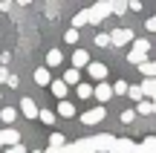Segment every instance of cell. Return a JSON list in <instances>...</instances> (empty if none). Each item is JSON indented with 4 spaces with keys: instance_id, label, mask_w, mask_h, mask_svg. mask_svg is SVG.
I'll use <instances>...</instances> for the list:
<instances>
[{
    "instance_id": "38",
    "label": "cell",
    "mask_w": 156,
    "mask_h": 153,
    "mask_svg": "<svg viewBox=\"0 0 156 153\" xmlns=\"http://www.w3.org/2000/svg\"><path fill=\"white\" fill-rule=\"evenodd\" d=\"M17 3H20V6H26V3H32V0H17Z\"/></svg>"
},
{
    "instance_id": "7",
    "label": "cell",
    "mask_w": 156,
    "mask_h": 153,
    "mask_svg": "<svg viewBox=\"0 0 156 153\" xmlns=\"http://www.w3.org/2000/svg\"><path fill=\"white\" fill-rule=\"evenodd\" d=\"M0 142L9 144V148L12 144H20V133H17L15 127H6V130H0Z\"/></svg>"
},
{
    "instance_id": "8",
    "label": "cell",
    "mask_w": 156,
    "mask_h": 153,
    "mask_svg": "<svg viewBox=\"0 0 156 153\" xmlns=\"http://www.w3.org/2000/svg\"><path fill=\"white\" fill-rule=\"evenodd\" d=\"M133 148H136V142H130V139H116L110 153H133Z\"/></svg>"
},
{
    "instance_id": "19",
    "label": "cell",
    "mask_w": 156,
    "mask_h": 153,
    "mask_svg": "<svg viewBox=\"0 0 156 153\" xmlns=\"http://www.w3.org/2000/svg\"><path fill=\"white\" fill-rule=\"evenodd\" d=\"M61 61H64L61 49H49V52H46V67H58Z\"/></svg>"
},
{
    "instance_id": "12",
    "label": "cell",
    "mask_w": 156,
    "mask_h": 153,
    "mask_svg": "<svg viewBox=\"0 0 156 153\" xmlns=\"http://www.w3.org/2000/svg\"><path fill=\"white\" fill-rule=\"evenodd\" d=\"M133 153H156V136H147L142 144H136Z\"/></svg>"
},
{
    "instance_id": "3",
    "label": "cell",
    "mask_w": 156,
    "mask_h": 153,
    "mask_svg": "<svg viewBox=\"0 0 156 153\" xmlns=\"http://www.w3.org/2000/svg\"><path fill=\"white\" fill-rule=\"evenodd\" d=\"M130 40H133V29H127V26L110 32V46H124V43H130Z\"/></svg>"
},
{
    "instance_id": "22",
    "label": "cell",
    "mask_w": 156,
    "mask_h": 153,
    "mask_svg": "<svg viewBox=\"0 0 156 153\" xmlns=\"http://www.w3.org/2000/svg\"><path fill=\"white\" fill-rule=\"evenodd\" d=\"M0 119H3V124H12V121L17 119V110L15 107H3L0 110Z\"/></svg>"
},
{
    "instance_id": "10",
    "label": "cell",
    "mask_w": 156,
    "mask_h": 153,
    "mask_svg": "<svg viewBox=\"0 0 156 153\" xmlns=\"http://www.w3.org/2000/svg\"><path fill=\"white\" fill-rule=\"evenodd\" d=\"M20 113L26 116V119H38V104H35L32 98H23L20 101Z\"/></svg>"
},
{
    "instance_id": "14",
    "label": "cell",
    "mask_w": 156,
    "mask_h": 153,
    "mask_svg": "<svg viewBox=\"0 0 156 153\" xmlns=\"http://www.w3.org/2000/svg\"><path fill=\"white\" fill-rule=\"evenodd\" d=\"M49 81H52V75H49V69H46V67L35 69V84H38V87H49Z\"/></svg>"
},
{
    "instance_id": "33",
    "label": "cell",
    "mask_w": 156,
    "mask_h": 153,
    "mask_svg": "<svg viewBox=\"0 0 156 153\" xmlns=\"http://www.w3.org/2000/svg\"><path fill=\"white\" fill-rule=\"evenodd\" d=\"M6 153H26V148H23V144H12Z\"/></svg>"
},
{
    "instance_id": "37",
    "label": "cell",
    "mask_w": 156,
    "mask_h": 153,
    "mask_svg": "<svg viewBox=\"0 0 156 153\" xmlns=\"http://www.w3.org/2000/svg\"><path fill=\"white\" fill-rule=\"evenodd\" d=\"M44 153H61V148H46Z\"/></svg>"
},
{
    "instance_id": "23",
    "label": "cell",
    "mask_w": 156,
    "mask_h": 153,
    "mask_svg": "<svg viewBox=\"0 0 156 153\" xmlns=\"http://www.w3.org/2000/svg\"><path fill=\"white\" fill-rule=\"evenodd\" d=\"M110 12H116V15H127V0H110Z\"/></svg>"
},
{
    "instance_id": "24",
    "label": "cell",
    "mask_w": 156,
    "mask_h": 153,
    "mask_svg": "<svg viewBox=\"0 0 156 153\" xmlns=\"http://www.w3.org/2000/svg\"><path fill=\"white\" fill-rule=\"evenodd\" d=\"M38 119L44 121V124H55V113H52V110H38Z\"/></svg>"
},
{
    "instance_id": "2",
    "label": "cell",
    "mask_w": 156,
    "mask_h": 153,
    "mask_svg": "<svg viewBox=\"0 0 156 153\" xmlns=\"http://www.w3.org/2000/svg\"><path fill=\"white\" fill-rule=\"evenodd\" d=\"M107 15H113V12H110V0H98V3H95L93 9H87V23L98 26V23L104 20Z\"/></svg>"
},
{
    "instance_id": "4",
    "label": "cell",
    "mask_w": 156,
    "mask_h": 153,
    "mask_svg": "<svg viewBox=\"0 0 156 153\" xmlns=\"http://www.w3.org/2000/svg\"><path fill=\"white\" fill-rule=\"evenodd\" d=\"M113 142H116V136H110V133H101V136H93V148H95V153H110Z\"/></svg>"
},
{
    "instance_id": "16",
    "label": "cell",
    "mask_w": 156,
    "mask_h": 153,
    "mask_svg": "<svg viewBox=\"0 0 156 153\" xmlns=\"http://www.w3.org/2000/svg\"><path fill=\"white\" fill-rule=\"evenodd\" d=\"M87 64H90V55H87L84 49H75V52H73V67L81 69V67H87Z\"/></svg>"
},
{
    "instance_id": "13",
    "label": "cell",
    "mask_w": 156,
    "mask_h": 153,
    "mask_svg": "<svg viewBox=\"0 0 156 153\" xmlns=\"http://www.w3.org/2000/svg\"><path fill=\"white\" fill-rule=\"evenodd\" d=\"M139 90H142V96H145V98H156V78H145Z\"/></svg>"
},
{
    "instance_id": "36",
    "label": "cell",
    "mask_w": 156,
    "mask_h": 153,
    "mask_svg": "<svg viewBox=\"0 0 156 153\" xmlns=\"http://www.w3.org/2000/svg\"><path fill=\"white\" fill-rule=\"evenodd\" d=\"M147 32H156V17H147Z\"/></svg>"
},
{
    "instance_id": "41",
    "label": "cell",
    "mask_w": 156,
    "mask_h": 153,
    "mask_svg": "<svg viewBox=\"0 0 156 153\" xmlns=\"http://www.w3.org/2000/svg\"><path fill=\"white\" fill-rule=\"evenodd\" d=\"M153 101H156V98H153Z\"/></svg>"
},
{
    "instance_id": "18",
    "label": "cell",
    "mask_w": 156,
    "mask_h": 153,
    "mask_svg": "<svg viewBox=\"0 0 156 153\" xmlns=\"http://www.w3.org/2000/svg\"><path fill=\"white\" fill-rule=\"evenodd\" d=\"M61 81H64L67 87H69V84H78V81H81V72H78L75 67H69L67 72H64V78H61Z\"/></svg>"
},
{
    "instance_id": "11",
    "label": "cell",
    "mask_w": 156,
    "mask_h": 153,
    "mask_svg": "<svg viewBox=\"0 0 156 153\" xmlns=\"http://www.w3.org/2000/svg\"><path fill=\"white\" fill-rule=\"evenodd\" d=\"M87 72H90V78H95V81L107 78V67L104 64H87Z\"/></svg>"
},
{
    "instance_id": "21",
    "label": "cell",
    "mask_w": 156,
    "mask_h": 153,
    "mask_svg": "<svg viewBox=\"0 0 156 153\" xmlns=\"http://www.w3.org/2000/svg\"><path fill=\"white\" fill-rule=\"evenodd\" d=\"M49 87H52V96H55V98L67 96V84H64V81H49Z\"/></svg>"
},
{
    "instance_id": "25",
    "label": "cell",
    "mask_w": 156,
    "mask_h": 153,
    "mask_svg": "<svg viewBox=\"0 0 156 153\" xmlns=\"http://www.w3.org/2000/svg\"><path fill=\"white\" fill-rule=\"evenodd\" d=\"M64 144H67V139H64L61 133H52L49 136V148H64Z\"/></svg>"
},
{
    "instance_id": "15",
    "label": "cell",
    "mask_w": 156,
    "mask_h": 153,
    "mask_svg": "<svg viewBox=\"0 0 156 153\" xmlns=\"http://www.w3.org/2000/svg\"><path fill=\"white\" fill-rule=\"evenodd\" d=\"M58 116H64V119H73V116H75V104H69L67 98H61V101H58Z\"/></svg>"
},
{
    "instance_id": "30",
    "label": "cell",
    "mask_w": 156,
    "mask_h": 153,
    "mask_svg": "<svg viewBox=\"0 0 156 153\" xmlns=\"http://www.w3.org/2000/svg\"><path fill=\"white\" fill-rule=\"evenodd\" d=\"M127 96L133 98V101H142V98H145V96H142V90H139V87H127Z\"/></svg>"
},
{
    "instance_id": "26",
    "label": "cell",
    "mask_w": 156,
    "mask_h": 153,
    "mask_svg": "<svg viewBox=\"0 0 156 153\" xmlns=\"http://www.w3.org/2000/svg\"><path fill=\"white\" fill-rule=\"evenodd\" d=\"M84 23H87V9H84V12H78V15L73 17V29H81Z\"/></svg>"
},
{
    "instance_id": "17",
    "label": "cell",
    "mask_w": 156,
    "mask_h": 153,
    "mask_svg": "<svg viewBox=\"0 0 156 153\" xmlns=\"http://www.w3.org/2000/svg\"><path fill=\"white\" fill-rule=\"evenodd\" d=\"M139 72L145 78H156V61H142L139 64Z\"/></svg>"
},
{
    "instance_id": "40",
    "label": "cell",
    "mask_w": 156,
    "mask_h": 153,
    "mask_svg": "<svg viewBox=\"0 0 156 153\" xmlns=\"http://www.w3.org/2000/svg\"><path fill=\"white\" fill-rule=\"evenodd\" d=\"M0 144H3V142H0Z\"/></svg>"
},
{
    "instance_id": "39",
    "label": "cell",
    "mask_w": 156,
    "mask_h": 153,
    "mask_svg": "<svg viewBox=\"0 0 156 153\" xmlns=\"http://www.w3.org/2000/svg\"><path fill=\"white\" fill-rule=\"evenodd\" d=\"M35 153H41V150H35Z\"/></svg>"
},
{
    "instance_id": "34",
    "label": "cell",
    "mask_w": 156,
    "mask_h": 153,
    "mask_svg": "<svg viewBox=\"0 0 156 153\" xmlns=\"http://www.w3.org/2000/svg\"><path fill=\"white\" fill-rule=\"evenodd\" d=\"M6 84H9V87H12V90H15V87H17V84H20V81H17V75H9V78H6Z\"/></svg>"
},
{
    "instance_id": "27",
    "label": "cell",
    "mask_w": 156,
    "mask_h": 153,
    "mask_svg": "<svg viewBox=\"0 0 156 153\" xmlns=\"http://www.w3.org/2000/svg\"><path fill=\"white\" fill-rule=\"evenodd\" d=\"M64 40H67V43H78V29L69 26L67 32H64Z\"/></svg>"
},
{
    "instance_id": "5",
    "label": "cell",
    "mask_w": 156,
    "mask_h": 153,
    "mask_svg": "<svg viewBox=\"0 0 156 153\" xmlns=\"http://www.w3.org/2000/svg\"><path fill=\"white\" fill-rule=\"evenodd\" d=\"M93 96H95V101H110L113 98V87L107 84V81H98V84H95V90H93Z\"/></svg>"
},
{
    "instance_id": "9",
    "label": "cell",
    "mask_w": 156,
    "mask_h": 153,
    "mask_svg": "<svg viewBox=\"0 0 156 153\" xmlns=\"http://www.w3.org/2000/svg\"><path fill=\"white\" fill-rule=\"evenodd\" d=\"M69 148H73V153H95L93 139H78V142H73Z\"/></svg>"
},
{
    "instance_id": "31",
    "label": "cell",
    "mask_w": 156,
    "mask_h": 153,
    "mask_svg": "<svg viewBox=\"0 0 156 153\" xmlns=\"http://www.w3.org/2000/svg\"><path fill=\"white\" fill-rule=\"evenodd\" d=\"M127 92V84L124 81H116V87H113V96H124Z\"/></svg>"
},
{
    "instance_id": "1",
    "label": "cell",
    "mask_w": 156,
    "mask_h": 153,
    "mask_svg": "<svg viewBox=\"0 0 156 153\" xmlns=\"http://www.w3.org/2000/svg\"><path fill=\"white\" fill-rule=\"evenodd\" d=\"M130 43H133V49L127 52V61L139 67L142 61H147V52H151V40H145V38H139V40H136V38H133Z\"/></svg>"
},
{
    "instance_id": "35",
    "label": "cell",
    "mask_w": 156,
    "mask_h": 153,
    "mask_svg": "<svg viewBox=\"0 0 156 153\" xmlns=\"http://www.w3.org/2000/svg\"><path fill=\"white\" fill-rule=\"evenodd\" d=\"M6 78H9V69H6V67H0V84H6Z\"/></svg>"
},
{
    "instance_id": "32",
    "label": "cell",
    "mask_w": 156,
    "mask_h": 153,
    "mask_svg": "<svg viewBox=\"0 0 156 153\" xmlns=\"http://www.w3.org/2000/svg\"><path fill=\"white\" fill-rule=\"evenodd\" d=\"M133 119H136V110H124V113H122V121H124V124H130Z\"/></svg>"
},
{
    "instance_id": "20",
    "label": "cell",
    "mask_w": 156,
    "mask_h": 153,
    "mask_svg": "<svg viewBox=\"0 0 156 153\" xmlns=\"http://www.w3.org/2000/svg\"><path fill=\"white\" fill-rule=\"evenodd\" d=\"M136 113H139V116H151L153 113V101H151V98H142V101L136 104Z\"/></svg>"
},
{
    "instance_id": "28",
    "label": "cell",
    "mask_w": 156,
    "mask_h": 153,
    "mask_svg": "<svg viewBox=\"0 0 156 153\" xmlns=\"http://www.w3.org/2000/svg\"><path fill=\"white\" fill-rule=\"evenodd\" d=\"M95 46H110V32H101V35H95Z\"/></svg>"
},
{
    "instance_id": "29",
    "label": "cell",
    "mask_w": 156,
    "mask_h": 153,
    "mask_svg": "<svg viewBox=\"0 0 156 153\" xmlns=\"http://www.w3.org/2000/svg\"><path fill=\"white\" fill-rule=\"evenodd\" d=\"M93 96V87L90 84H78V98H90Z\"/></svg>"
},
{
    "instance_id": "6",
    "label": "cell",
    "mask_w": 156,
    "mask_h": 153,
    "mask_svg": "<svg viewBox=\"0 0 156 153\" xmlns=\"http://www.w3.org/2000/svg\"><path fill=\"white\" fill-rule=\"evenodd\" d=\"M104 116H107V110H104V107H101V104H98V107L87 110V113L81 116V121H84V124H98V121L104 119Z\"/></svg>"
}]
</instances>
